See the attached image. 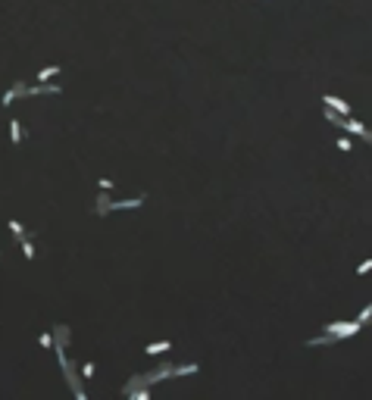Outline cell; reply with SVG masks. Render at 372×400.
Listing matches in <instances>:
<instances>
[{"instance_id": "cell-9", "label": "cell", "mask_w": 372, "mask_h": 400, "mask_svg": "<svg viewBox=\"0 0 372 400\" xmlns=\"http://www.w3.org/2000/svg\"><path fill=\"white\" fill-rule=\"evenodd\" d=\"M9 144H22V125H19L16 116L9 119Z\"/></svg>"}, {"instance_id": "cell-4", "label": "cell", "mask_w": 372, "mask_h": 400, "mask_svg": "<svg viewBox=\"0 0 372 400\" xmlns=\"http://www.w3.org/2000/svg\"><path fill=\"white\" fill-rule=\"evenodd\" d=\"M166 379H172V366H169V363H163V366H160L157 372H144V375H141V385H147V388H154V385H160V382H166Z\"/></svg>"}, {"instance_id": "cell-13", "label": "cell", "mask_w": 372, "mask_h": 400, "mask_svg": "<svg viewBox=\"0 0 372 400\" xmlns=\"http://www.w3.org/2000/svg\"><path fill=\"white\" fill-rule=\"evenodd\" d=\"M38 341H41V347H44V350H53V335H50V332H41V335H38Z\"/></svg>"}, {"instance_id": "cell-19", "label": "cell", "mask_w": 372, "mask_h": 400, "mask_svg": "<svg viewBox=\"0 0 372 400\" xmlns=\"http://www.w3.org/2000/svg\"><path fill=\"white\" fill-rule=\"evenodd\" d=\"M369 269H372V260H363V263H360V269H357V272H360V275H366Z\"/></svg>"}, {"instance_id": "cell-15", "label": "cell", "mask_w": 372, "mask_h": 400, "mask_svg": "<svg viewBox=\"0 0 372 400\" xmlns=\"http://www.w3.org/2000/svg\"><path fill=\"white\" fill-rule=\"evenodd\" d=\"M13 100H16L13 88H9V91H3V97H0V103H3V107H13Z\"/></svg>"}, {"instance_id": "cell-17", "label": "cell", "mask_w": 372, "mask_h": 400, "mask_svg": "<svg viewBox=\"0 0 372 400\" xmlns=\"http://www.w3.org/2000/svg\"><path fill=\"white\" fill-rule=\"evenodd\" d=\"M81 375L91 379V375H94V363H81Z\"/></svg>"}, {"instance_id": "cell-6", "label": "cell", "mask_w": 372, "mask_h": 400, "mask_svg": "<svg viewBox=\"0 0 372 400\" xmlns=\"http://www.w3.org/2000/svg\"><path fill=\"white\" fill-rule=\"evenodd\" d=\"M50 335H53V344H56V347H66L69 341H72V338H69V325H56Z\"/></svg>"}, {"instance_id": "cell-11", "label": "cell", "mask_w": 372, "mask_h": 400, "mask_svg": "<svg viewBox=\"0 0 372 400\" xmlns=\"http://www.w3.org/2000/svg\"><path fill=\"white\" fill-rule=\"evenodd\" d=\"M56 72H60V66H56V63L53 66H44L41 72H38V81H50V78H56Z\"/></svg>"}, {"instance_id": "cell-20", "label": "cell", "mask_w": 372, "mask_h": 400, "mask_svg": "<svg viewBox=\"0 0 372 400\" xmlns=\"http://www.w3.org/2000/svg\"><path fill=\"white\" fill-rule=\"evenodd\" d=\"M0 256H3V250H0Z\"/></svg>"}, {"instance_id": "cell-8", "label": "cell", "mask_w": 372, "mask_h": 400, "mask_svg": "<svg viewBox=\"0 0 372 400\" xmlns=\"http://www.w3.org/2000/svg\"><path fill=\"white\" fill-rule=\"evenodd\" d=\"M169 347H172V341H157V344H147L144 347V354L147 357H157V354H166Z\"/></svg>"}, {"instance_id": "cell-2", "label": "cell", "mask_w": 372, "mask_h": 400, "mask_svg": "<svg viewBox=\"0 0 372 400\" xmlns=\"http://www.w3.org/2000/svg\"><path fill=\"white\" fill-rule=\"evenodd\" d=\"M138 206H144V194L132 197V200H107V194L100 191V197H97V216H110L113 209H138Z\"/></svg>"}, {"instance_id": "cell-10", "label": "cell", "mask_w": 372, "mask_h": 400, "mask_svg": "<svg viewBox=\"0 0 372 400\" xmlns=\"http://www.w3.org/2000/svg\"><path fill=\"white\" fill-rule=\"evenodd\" d=\"M6 228L16 234V241H22V238H31V231H25V228H22V222H19V219H9V222H6Z\"/></svg>"}, {"instance_id": "cell-5", "label": "cell", "mask_w": 372, "mask_h": 400, "mask_svg": "<svg viewBox=\"0 0 372 400\" xmlns=\"http://www.w3.org/2000/svg\"><path fill=\"white\" fill-rule=\"evenodd\" d=\"M322 103H325L329 110H335L338 116H344V119H347V116H354V107H351V103H344L341 97H335V94H322Z\"/></svg>"}, {"instance_id": "cell-7", "label": "cell", "mask_w": 372, "mask_h": 400, "mask_svg": "<svg viewBox=\"0 0 372 400\" xmlns=\"http://www.w3.org/2000/svg\"><path fill=\"white\" fill-rule=\"evenodd\" d=\"M200 372V363H185V366H172V379H182V375H194Z\"/></svg>"}, {"instance_id": "cell-1", "label": "cell", "mask_w": 372, "mask_h": 400, "mask_svg": "<svg viewBox=\"0 0 372 400\" xmlns=\"http://www.w3.org/2000/svg\"><path fill=\"white\" fill-rule=\"evenodd\" d=\"M360 325L357 319L354 322H332V325H325L322 328V335L319 338H307L304 344L307 347H325V344H338V341H347V338H354V335H360Z\"/></svg>"}, {"instance_id": "cell-16", "label": "cell", "mask_w": 372, "mask_h": 400, "mask_svg": "<svg viewBox=\"0 0 372 400\" xmlns=\"http://www.w3.org/2000/svg\"><path fill=\"white\" fill-rule=\"evenodd\" d=\"M338 150H344V154H351V150H354L351 138H338Z\"/></svg>"}, {"instance_id": "cell-14", "label": "cell", "mask_w": 372, "mask_h": 400, "mask_svg": "<svg viewBox=\"0 0 372 400\" xmlns=\"http://www.w3.org/2000/svg\"><path fill=\"white\" fill-rule=\"evenodd\" d=\"M369 319H372V307H369V303H366V307L360 310V316H357V322H360V325H366Z\"/></svg>"}, {"instance_id": "cell-12", "label": "cell", "mask_w": 372, "mask_h": 400, "mask_svg": "<svg viewBox=\"0 0 372 400\" xmlns=\"http://www.w3.org/2000/svg\"><path fill=\"white\" fill-rule=\"evenodd\" d=\"M19 247H22V253H25V260H34V244H31V238H22Z\"/></svg>"}, {"instance_id": "cell-3", "label": "cell", "mask_w": 372, "mask_h": 400, "mask_svg": "<svg viewBox=\"0 0 372 400\" xmlns=\"http://www.w3.org/2000/svg\"><path fill=\"white\" fill-rule=\"evenodd\" d=\"M78 363H72V360H66L63 363V372H66V382H69V388H72V397L75 400H88V394H85V385L78 382Z\"/></svg>"}, {"instance_id": "cell-18", "label": "cell", "mask_w": 372, "mask_h": 400, "mask_svg": "<svg viewBox=\"0 0 372 400\" xmlns=\"http://www.w3.org/2000/svg\"><path fill=\"white\" fill-rule=\"evenodd\" d=\"M97 188H100V191H113L116 185H113V179H100V182H97Z\"/></svg>"}]
</instances>
